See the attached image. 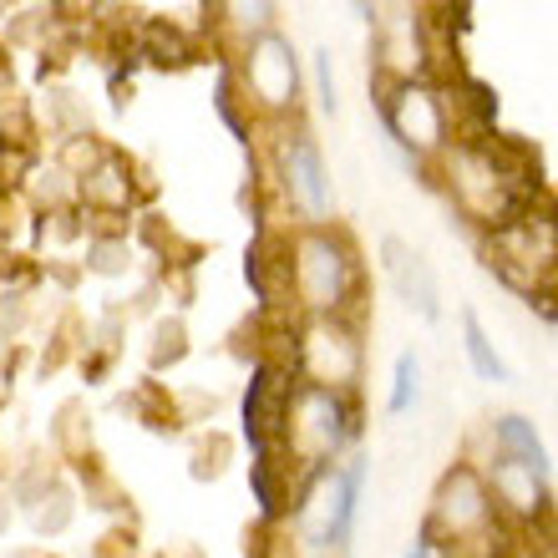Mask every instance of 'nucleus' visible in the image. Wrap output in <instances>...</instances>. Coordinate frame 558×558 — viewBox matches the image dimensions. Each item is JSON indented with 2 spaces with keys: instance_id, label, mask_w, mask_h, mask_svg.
Masks as SVG:
<instances>
[{
  "instance_id": "nucleus-5",
  "label": "nucleus",
  "mask_w": 558,
  "mask_h": 558,
  "mask_svg": "<svg viewBox=\"0 0 558 558\" xmlns=\"http://www.w3.org/2000/svg\"><path fill=\"white\" fill-rule=\"evenodd\" d=\"M250 87L259 92L269 107L294 102V61H290V46L279 41V36H265V41L254 46V57H250Z\"/></svg>"
},
{
  "instance_id": "nucleus-10",
  "label": "nucleus",
  "mask_w": 558,
  "mask_h": 558,
  "mask_svg": "<svg viewBox=\"0 0 558 558\" xmlns=\"http://www.w3.org/2000/svg\"><path fill=\"white\" fill-rule=\"evenodd\" d=\"M498 493L508 502H518V508H538V477L529 468L508 462V457H502V468H498Z\"/></svg>"
},
{
  "instance_id": "nucleus-3",
  "label": "nucleus",
  "mask_w": 558,
  "mask_h": 558,
  "mask_svg": "<svg viewBox=\"0 0 558 558\" xmlns=\"http://www.w3.org/2000/svg\"><path fill=\"white\" fill-rule=\"evenodd\" d=\"M345 412H340V401L330 397V391H310L305 401H300V426H294V441H300V452L310 457H330L340 447V437H345Z\"/></svg>"
},
{
  "instance_id": "nucleus-8",
  "label": "nucleus",
  "mask_w": 558,
  "mask_h": 558,
  "mask_svg": "<svg viewBox=\"0 0 558 558\" xmlns=\"http://www.w3.org/2000/svg\"><path fill=\"white\" fill-rule=\"evenodd\" d=\"M498 441H502V452H508V462L529 468L533 477H544V472H548L544 447H538V437L529 432V422H523V416H508V422L498 426Z\"/></svg>"
},
{
  "instance_id": "nucleus-4",
  "label": "nucleus",
  "mask_w": 558,
  "mask_h": 558,
  "mask_svg": "<svg viewBox=\"0 0 558 558\" xmlns=\"http://www.w3.org/2000/svg\"><path fill=\"white\" fill-rule=\"evenodd\" d=\"M386 122H391V133H397L401 143H416V147H432L441 137V107H437V97L422 87H401L391 112H386Z\"/></svg>"
},
{
  "instance_id": "nucleus-11",
  "label": "nucleus",
  "mask_w": 558,
  "mask_h": 558,
  "mask_svg": "<svg viewBox=\"0 0 558 558\" xmlns=\"http://www.w3.org/2000/svg\"><path fill=\"white\" fill-rule=\"evenodd\" d=\"M401 290H407V300H412L416 294V310H422L426 320H432V315H437V290H432V275H426V265L422 259H401Z\"/></svg>"
},
{
  "instance_id": "nucleus-9",
  "label": "nucleus",
  "mask_w": 558,
  "mask_h": 558,
  "mask_svg": "<svg viewBox=\"0 0 558 558\" xmlns=\"http://www.w3.org/2000/svg\"><path fill=\"white\" fill-rule=\"evenodd\" d=\"M462 330H468L472 371H477L483 381H508V366H502L498 355H493V345H487V336H483V325H477V315H468V320H462Z\"/></svg>"
},
{
  "instance_id": "nucleus-7",
  "label": "nucleus",
  "mask_w": 558,
  "mask_h": 558,
  "mask_svg": "<svg viewBox=\"0 0 558 558\" xmlns=\"http://www.w3.org/2000/svg\"><path fill=\"white\" fill-rule=\"evenodd\" d=\"M305 355H310V371L330 386L355 376V345H351V336H340V330H325V325L320 330H310Z\"/></svg>"
},
{
  "instance_id": "nucleus-6",
  "label": "nucleus",
  "mask_w": 558,
  "mask_h": 558,
  "mask_svg": "<svg viewBox=\"0 0 558 558\" xmlns=\"http://www.w3.org/2000/svg\"><path fill=\"white\" fill-rule=\"evenodd\" d=\"M284 173H290V189L294 198L310 208V214H325L330 208V189H325V168H320V153L310 137H294L290 153H284Z\"/></svg>"
},
{
  "instance_id": "nucleus-1",
  "label": "nucleus",
  "mask_w": 558,
  "mask_h": 558,
  "mask_svg": "<svg viewBox=\"0 0 558 558\" xmlns=\"http://www.w3.org/2000/svg\"><path fill=\"white\" fill-rule=\"evenodd\" d=\"M244 432L259 452H269V441L279 432H290V376L275 366H265L250 381V397H244Z\"/></svg>"
},
{
  "instance_id": "nucleus-12",
  "label": "nucleus",
  "mask_w": 558,
  "mask_h": 558,
  "mask_svg": "<svg viewBox=\"0 0 558 558\" xmlns=\"http://www.w3.org/2000/svg\"><path fill=\"white\" fill-rule=\"evenodd\" d=\"M416 401V361L412 355H401L397 361V391H391V412H407Z\"/></svg>"
},
{
  "instance_id": "nucleus-2",
  "label": "nucleus",
  "mask_w": 558,
  "mask_h": 558,
  "mask_svg": "<svg viewBox=\"0 0 558 558\" xmlns=\"http://www.w3.org/2000/svg\"><path fill=\"white\" fill-rule=\"evenodd\" d=\"M294 284L310 305H336L340 290H345V265H340V250L325 244V239H310L300 244V259H294Z\"/></svg>"
}]
</instances>
